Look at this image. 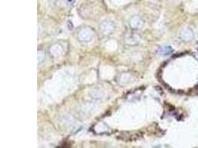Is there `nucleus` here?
I'll list each match as a JSON object with an SVG mask.
<instances>
[{
    "instance_id": "obj_2",
    "label": "nucleus",
    "mask_w": 198,
    "mask_h": 148,
    "mask_svg": "<svg viewBox=\"0 0 198 148\" xmlns=\"http://www.w3.org/2000/svg\"><path fill=\"white\" fill-rule=\"evenodd\" d=\"M75 1L76 0H66L67 3H68V5H69L70 6H73L74 3H75Z\"/></svg>"
},
{
    "instance_id": "obj_3",
    "label": "nucleus",
    "mask_w": 198,
    "mask_h": 148,
    "mask_svg": "<svg viewBox=\"0 0 198 148\" xmlns=\"http://www.w3.org/2000/svg\"><path fill=\"white\" fill-rule=\"evenodd\" d=\"M197 51H198V47H197Z\"/></svg>"
},
{
    "instance_id": "obj_1",
    "label": "nucleus",
    "mask_w": 198,
    "mask_h": 148,
    "mask_svg": "<svg viewBox=\"0 0 198 148\" xmlns=\"http://www.w3.org/2000/svg\"><path fill=\"white\" fill-rule=\"evenodd\" d=\"M173 53V49L171 46H163L157 50V54L160 56H169Z\"/></svg>"
}]
</instances>
